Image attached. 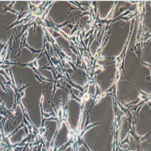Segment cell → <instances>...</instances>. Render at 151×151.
I'll list each match as a JSON object with an SVG mask.
<instances>
[{
    "label": "cell",
    "mask_w": 151,
    "mask_h": 151,
    "mask_svg": "<svg viewBox=\"0 0 151 151\" xmlns=\"http://www.w3.org/2000/svg\"><path fill=\"white\" fill-rule=\"evenodd\" d=\"M70 137H71V136H70V128L67 125L66 121H63L62 124H60V127L58 130L56 137H54L55 144H56V149L59 150L63 145H65L69 141Z\"/></svg>",
    "instance_id": "277c9868"
},
{
    "label": "cell",
    "mask_w": 151,
    "mask_h": 151,
    "mask_svg": "<svg viewBox=\"0 0 151 151\" xmlns=\"http://www.w3.org/2000/svg\"><path fill=\"white\" fill-rule=\"evenodd\" d=\"M55 41H56V43L58 44V46H59L60 49H62V51L66 55L67 57L74 59L75 55L73 54V51L71 49V47H70L69 41L67 40L65 36H63V35H60V33H57L56 32V36H55Z\"/></svg>",
    "instance_id": "5b68a950"
},
{
    "label": "cell",
    "mask_w": 151,
    "mask_h": 151,
    "mask_svg": "<svg viewBox=\"0 0 151 151\" xmlns=\"http://www.w3.org/2000/svg\"><path fill=\"white\" fill-rule=\"evenodd\" d=\"M48 125L50 126V128L47 129V142L50 144L51 141L54 139L55 133L57 131V127H58L57 119H52V120L48 121Z\"/></svg>",
    "instance_id": "ba28073f"
},
{
    "label": "cell",
    "mask_w": 151,
    "mask_h": 151,
    "mask_svg": "<svg viewBox=\"0 0 151 151\" xmlns=\"http://www.w3.org/2000/svg\"><path fill=\"white\" fill-rule=\"evenodd\" d=\"M81 104L76 99H69L67 101V120L66 123L70 130L76 132L79 128L82 113Z\"/></svg>",
    "instance_id": "6da1fadb"
},
{
    "label": "cell",
    "mask_w": 151,
    "mask_h": 151,
    "mask_svg": "<svg viewBox=\"0 0 151 151\" xmlns=\"http://www.w3.org/2000/svg\"><path fill=\"white\" fill-rule=\"evenodd\" d=\"M60 151H74V149H73V144L70 143L65 147V148H63V150H60Z\"/></svg>",
    "instance_id": "30bf717a"
},
{
    "label": "cell",
    "mask_w": 151,
    "mask_h": 151,
    "mask_svg": "<svg viewBox=\"0 0 151 151\" xmlns=\"http://www.w3.org/2000/svg\"><path fill=\"white\" fill-rule=\"evenodd\" d=\"M25 42L33 50L40 51L44 46V28L42 25H32L25 34Z\"/></svg>",
    "instance_id": "7a4b0ae2"
},
{
    "label": "cell",
    "mask_w": 151,
    "mask_h": 151,
    "mask_svg": "<svg viewBox=\"0 0 151 151\" xmlns=\"http://www.w3.org/2000/svg\"><path fill=\"white\" fill-rule=\"evenodd\" d=\"M27 151H38L37 146H31L29 149H27Z\"/></svg>",
    "instance_id": "8fae6325"
},
{
    "label": "cell",
    "mask_w": 151,
    "mask_h": 151,
    "mask_svg": "<svg viewBox=\"0 0 151 151\" xmlns=\"http://www.w3.org/2000/svg\"><path fill=\"white\" fill-rule=\"evenodd\" d=\"M70 78H71L72 82L75 83L80 87H84L87 84V75L84 69L77 68L75 71H73L70 74Z\"/></svg>",
    "instance_id": "52a82bcc"
},
{
    "label": "cell",
    "mask_w": 151,
    "mask_h": 151,
    "mask_svg": "<svg viewBox=\"0 0 151 151\" xmlns=\"http://www.w3.org/2000/svg\"><path fill=\"white\" fill-rule=\"evenodd\" d=\"M22 122H24V113H22L21 105L17 104L12 116L7 118V120L5 121L4 127H3V132H4L5 137H10L11 134L15 132V130H18L20 128Z\"/></svg>",
    "instance_id": "3957f363"
},
{
    "label": "cell",
    "mask_w": 151,
    "mask_h": 151,
    "mask_svg": "<svg viewBox=\"0 0 151 151\" xmlns=\"http://www.w3.org/2000/svg\"><path fill=\"white\" fill-rule=\"evenodd\" d=\"M27 129L25 127H20L18 130H16V132L13 133L12 136L8 137L9 143L11 145H14V144H19L21 143L22 140H24L25 137H27Z\"/></svg>",
    "instance_id": "8992f818"
},
{
    "label": "cell",
    "mask_w": 151,
    "mask_h": 151,
    "mask_svg": "<svg viewBox=\"0 0 151 151\" xmlns=\"http://www.w3.org/2000/svg\"><path fill=\"white\" fill-rule=\"evenodd\" d=\"M95 85L94 84H91L89 87V90H88V94L90 95V97H94L95 94H96V89L93 90V87H94Z\"/></svg>",
    "instance_id": "9c48e42d"
}]
</instances>
